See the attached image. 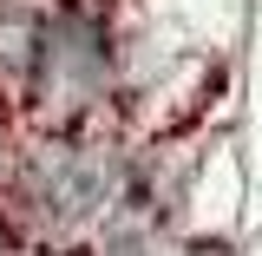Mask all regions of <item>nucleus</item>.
Instances as JSON below:
<instances>
[{"mask_svg": "<svg viewBox=\"0 0 262 256\" xmlns=\"http://www.w3.org/2000/svg\"><path fill=\"white\" fill-rule=\"evenodd\" d=\"M33 40H39V13H27L20 0H0V86H27Z\"/></svg>", "mask_w": 262, "mask_h": 256, "instance_id": "nucleus-3", "label": "nucleus"}, {"mask_svg": "<svg viewBox=\"0 0 262 256\" xmlns=\"http://www.w3.org/2000/svg\"><path fill=\"white\" fill-rule=\"evenodd\" d=\"M184 256H223V250H184Z\"/></svg>", "mask_w": 262, "mask_h": 256, "instance_id": "nucleus-5", "label": "nucleus"}, {"mask_svg": "<svg viewBox=\"0 0 262 256\" xmlns=\"http://www.w3.org/2000/svg\"><path fill=\"white\" fill-rule=\"evenodd\" d=\"M0 256H13V237H7V224H0Z\"/></svg>", "mask_w": 262, "mask_h": 256, "instance_id": "nucleus-4", "label": "nucleus"}, {"mask_svg": "<svg viewBox=\"0 0 262 256\" xmlns=\"http://www.w3.org/2000/svg\"><path fill=\"white\" fill-rule=\"evenodd\" d=\"M112 86V53H105V27L85 7H53L39 13V40H33L27 92L46 131H72Z\"/></svg>", "mask_w": 262, "mask_h": 256, "instance_id": "nucleus-1", "label": "nucleus"}, {"mask_svg": "<svg viewBox=\"0 0 262 256\" xmlns=\"http://www.w3.org/2000/svg\"><path fill=\"white\" fill-rule=\"evenodd\" d=\"M0 158H7V151H0Z\"/></svg>", "mask_w": 262, "mask_h": 256, "instance_id": "nucleus-6", "label": "nucleus"}, {"mask_svg": "<svg viewBox=\"0 0 262 256\" xmlns=\"http://www.w3.org/2000/svg\"><path fill=\"white\" fill-rule=\"evenodd\" d=\"M112 178H118L112 151L79 138V131H39L13 158V197L33 210V224H46V230L98 217L112 204Z\"/></svg>", "mask_w": 262, "mask_h": 256, "instance_id": "nucleus-2", "label": "nucleus"}]
</instances>
